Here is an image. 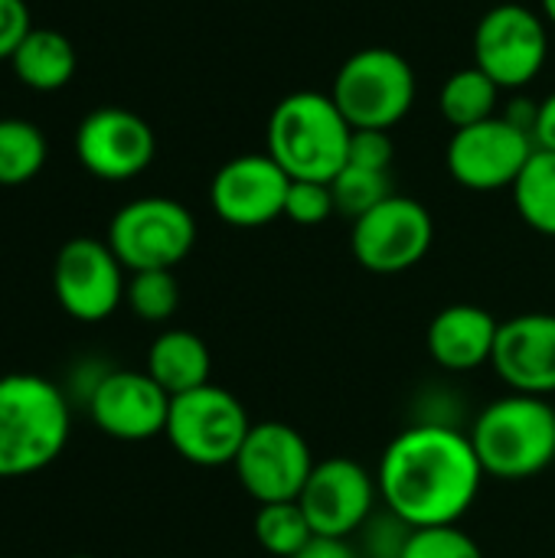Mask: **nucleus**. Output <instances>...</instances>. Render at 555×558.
I'll return each instance as SVG.
<instances>
[{"instance_id":"7c9ffc66","label":"nucleus","mask_w":555,"mask_h":558,"mask_svg":"<svg viewBox=\"0 0 555 558\" xmlns=\"http://www.w3.org/2000/svg\"><path fill=\"white\" fill-rule=\"evenodd\" d=\"M29 29V7L23 0H0V59H10Z\"/></svg>"},{"instance_id":"6e6552de","label":"nucleus","mask_w":555,"mask_h":558,"mask_svg":"<svg viewBox=\"0 0 555 558\" xmlns=\"http://www.w3.org/2000/svg\"><path fill=\"white\" fill-rule=\"evenodd\" d=\"M550 59L546 16L523 3H497L474 26V65L500 88L530 85Z\"/></svg>"},{"instance_id":"5701e85b","label":"nucleus","mask_w":555,"mask_h":558,"mask_svg":"<svg viewBox=\"0 0 555 558\" xmlns=\"http://www.w3.org/2000/svg\"><path fill=\"white\" fill-rule=\"evenodd\" d=\"M49 157V144L33 121L0 118V186L29 183Z\"/></svg>"},{"instance_id":"7ed1b4c3","label":"nucleus","mask_w":555,"mask_h":558,"mask_svg":"<svg viewBox=\"0 0 555 558\" xmlns=\"http://www.w3.org/2000/svg\"><path fill=\"white\" fill-rule=\"evenodd\" d=\"M268 154L291 180L330 183L347 167L350 121L330 92H291L268 114Z\"/></svg>"},{"instance_id":"a211bd4d","label":"nucleus","mask_w":555,"mask_h":558,"mask_svg":"<svg viewBox=\"0 0 555 558\" xmlns=\"http://www.w3.org/2000/svg\"><path fill=\"white\" fill-rule=\"evenodd\" d=\"M500 320L478 304L442 307L425 333L432 360L448 373H471L494 360Z\"/></svg>"},{"instance_id":"cd10ccee","label":"nucleus","mask_w":555,"mask_h":558,"mask_svg":"<svg viewBox=\"0 0 555 558\" xmlns=\"http://www.w3.org/2000/svg\"><path fill=\"white\" fill-rule=\"evenodd\" d=\"M337 213L334 206V193L330 183H317V180H291L288 186V199H285V219L298 222V226H321Z\"/></svg>"},{"instance_id":"ddd939ff","label":"nucleus","mask_w":555,"mask_h":558,"mask_svg":"<svg viewBox=\"0 0 555 558\" xmlns=\"http://www.w3.org/2000/svg\"><path fill=\"white\" fill-rule=\"evenodd\" d=\"M379 484L353 458H324L314 464L298 504L307 513L317 536L350 539L376 513Z\"/></svg>"},{"instance_id":"f3484780","label":"nucleus","mask_w":555,"mask_h":558,"mask_svg":"<svg viewBox=\"0 0 555 558\" xmlns=\"http://www.w3.org/2000/svg\"><path fill=\"white\" fill-rule=\"evenodd\" d=\"M491 366L523 396H555V314H517L500 320Z\"/></svg>"},{"instance_id":"9d476101","label":"nucleus","mask_w":555,"mask_h":558,"mask_svg":"<svg viewBox=\"0 0 555 558\" xmlns=\"http://www.w3.org/2000/svg\"><path fill=\"white\" fill-rule=\"evenodd\" d=\"M314 454L307 438L288 422H252V432L236 458V477L245 494L262 504L298 500L311 471Z\"/></svg>"},{"instance_id":"c85d7f7f","label":"nucleus","mask_w":555,"mask_h":558,"mask_svg":"<svg viewBox=\"0 0 555 558\" xmlns=\"http://www.w3.org/2000/svg\"><path fill=\"white\" fill-rule=\"evenodd\" d=\"M409 533L412 526L402 523L399 517H393L389 510L379 517L373 513L370 523L360 530L363 536V546H360V556L363 558H402V549L409 543Z\"/></svg>"},{"instance_id":"dca6fc26","label":"nucleus","mask_w":555,"mask_h":558,"mask_svg":"<svg viewBox=\"0 0 555 558\" xmlns=\"http://www.w3.org/2000/svg\"><path fill=\"white\" fill-rule=\"evenodd\" d=\"M92 422L118 441H147L167 432L170 396L147 369H108L88 392Z\"/></svg>"},{"instance_id":"0eeeda50","label":"nucleus","mask_w":555,"mask_h":558,"mask_svg":"<svg viewBox=\"0 0 555 558\" xmlns=\"http://www.w3.org/2000/svg\"><path fill=\"white\" fill-rule=\"evenodd\" d=\"M105 242L128 271H173L196 245V219L170 196H141L111 216Z\"/></svg>"},{"instance_id":"72a5a7b5","label":"nucleus","mask_w":555,"mask_h":558,"mask_svg":"<svg viewBox=\"0 0 555 558\" xmlns=\"http://www.w3.org/2000/svg\"><path fill=\"white\" fill-rule=\"evenodd\" d=\"M543 3V16H546V23H553L555 26V0H540Z\"/></svg>"},{"instance_id":"f257e3e1","label":"nucleus","mask_w":555,"mask_h":558,"mask_svg":"<svg viewBox=\"0 0 555 558\" xmlns=\"http://www.w3.org/2000/svg\"><path fill=\"white\" fill-rule=\"evenodd\" d=\"M484 477L468 432L432 422L399 432L376 468L383 507L412 530L458 523L474 507Z\"/></svg>"},{"instance_id":"4468645a","label":"nucleus","mask_w":555,"mask_h":558,"mask_svg":"<svg viewBox=\"0 0 555 558\" xmlns=\"http://www.w3.org/2000/svg\"><path fill=\"white\" fill-rule=\"evenodd\" d=\"M288 186L291 177L275 163L268 150L239 154L216 170L209 183V203L226 226L262 229L285 216Z\"/></svg>"},{"instance_id":"393cba45","label":"nucleus","mask_w":555,"mask_h":558,"mask_svg":"<svg viewBox=\"0 0 555 558\" xmlns=\"http://www.w3.org/2000/svg\"><path fill=\"white\" fill-rule=\"evenodd\" d=\"M330 193H334V206L337 213L360 219L370 209H376L383 199L393 196V180L386 170H366V167H353L347 163L334 180H330Z\"/></svg>"},{"instance_id":"1a4fd4ad","label":"nucleus","mask_w":555,"mask_h":558,"mask_svg":"<svg viewBox=\"0 0 555 558\" xmlns=\"http://www.w3.org/2000/svg\"><path fill=\"white\" fill-rule=\"evenodd\" d=\"M435 242L432 213L412 199L393 193L366 216L353 219L350 248L353 258L373 275H402L415 268Z\"/></svg>"},{"instance_id":"6ab92c4d","label":"nucleus","mask_w":555,"mask_h":558,"mask_svg":"<svg viewBox=\"0 0 555 558\" xmlns=\"http://www.w3.org/2000/svg\"><path fill=\"white\" fill-rule=\"evenodd\" d=\"M209 347L190 330H164L147 350V376L173 399L209 383Z\"/></svg>"},{"instance_id":"bb28decb","label":"nucleus","mask_w":555,"mask_h":558,"mask_svg":"<svg viewBox=\"0 0 555 558\" xmlns=\"http://www.w3.org/2000/svg\"><path fill=\"white\" fill-rule=\"evenodd\" d=\"M402 558H484V553L471 533H464L458 523H451V526L412 530Z\"/></svg>"},{"instance_id":"b1692460","label":"nucleus","mask_w":555,"mask_h":558,"mask_svg":"<svg viewBox=\"0 0 555 558\" xmlns=\"http://www.w3.org/2000/svg\"><path fill=\"white\" fill-rule=\"evenodd\" d=\"M255 543L278 558H294L317 533L307 520V513L301 510L298 500H285V504H262L252 523Z\"/></svg>"},{"instance_id":"f704fd0d","label":"nucleus","mask_w":555,"mask_h":558,"mask_svg":"<svg viewBox=\"0 0 555 558\" xmlns=\"http://www.w3.org/2000/svg\"><path fill=\"white\" fill-rule=\"evenodd\" d=\"M72 558H95V556H72Z\"/></svg>"},{"instance_id":"9b49d317","label":"nucleus","mask_w":555,"mask_h":558,"mask_svg":"<svg viewBox=\"0 0 555 558\" xmlns=\"http://www.w3.org/2000/svg\"><path fill=\"white\" fill-rule=\"evenodd\" d=\"M536 144L527 131L510 124L504 114H494L481 124L458 128L448 141L445 163L455 183L474 193L514 190Z\"/></svg>"},{"instance_id":"39448f33","label":"nucleus","mask_w":555,"mask_h":558,"mask_svg":"<svg viewBox=\"0 0 555 558\" xmlns=\"http://www.w3.org/2000/svg\"><path fill=\"white\" fill-rule=\"evenodd\" d=\"M350 128H396L415 101V72L389 46H366L343 59L330 88Z\"/></svg>"},{"instance_id":"2eb2a0df","label":"nucleus","mask_w":555,"mask_h":558,"mask_svg":"<svg viewBox=\"0 0 555 558\" xmlns=\"http://www.w3.org/2000/svg\"><path fill=\"white\" fill-rule=\"evenodd\" d=\"M157 141L150 124L128 108H95L82 118L75 131L79 163L108 183L131 180L144 173L154 160Z\"/></svg>"},{"instance_id":"20e7f679","label":"nucleus","mask_w":555,"mask_h":558,"mask_svg":"<svg viewBox=\"0 0 555 558\" xmlns=\"http://www.w3.org/2000/svg\"><path fill=\"white\" fill-rule=\"evenodd\" d=\"M487 477L530 481L555 461V409L550 399L510 392L494 399L468 432Z\"/></svg>"},{"instance_id":"2f4dec72","label":"nucleus","mask_w":555,"mask_h":558,"mask_svg":"<svg viewBox=\"0 0 555 558\" xmlns=\"http://www.w3.org/2000/svg\"><path fill=\"white\" fill-rule=\"evenodd\" d=\"M294 558H363L360 549L350 539H327V536H314Z\"/></svg>"},{"instance_id":"4be33fe9","label":"nucleus","mask_w":555,"mask_h":558,"mask_svg":"<svg viewBox=\"0 0 555 558\" xmlns=\"http://www.w3.org/2000/svg\"><path fill=\"white\" fill-rule=\"evenodd\" d=\"M514 206L520 219L540 232L555 239V154L553 150H533L523 173L514 183Z\"/></svg>"},{"instance_id":"c756f323","label":"nucleus","mask_w":555,"mask_h":558,"mask_svg":"<svg viewBox=\"0 0 555 558\" xmlns=\"http://www.w3.org/2000/svg\"><path fill=\"white\" fill-rule=\"evenodd\" d=\"M396 157V144L389 131L379 128H353L350 134V150H347V163L353 167H366V170H386L393 167Z\"/></svg>"},{"instance_id":"423d86ee","label":"nucleus","mask_w":555,"mask_h":558,"mask_svg":"<svg viewBox=\"0 0 555 558\" xmlns=\"http://www.w3.org/2000/svg\"><path fill=\"white\" fill-rule=\"evenodd\" d=\"M249 432L252 422L245 405L229 389L206 383L170 399L164 435L183 461L196 468H226L236 464Z\"/></svg>"},{"instance_id":"412c9836","label":"nucleus","mask_w":555,"mask_h":558,"mask_svg":"<svg viewBox=\"0 0 555 558\" xmlns=\"http://www.w3.org/2000/svg\"><path fill=\"white\" fill-rule=\"evenodd\" d=\"M497 98H500V85L491 75H484L478 65H468L445 78L438 92V111L458 131L494 118Z\"/></svg>"},{"instance_id":"f03ea898","label":"nucleus","mask_w":555,"mask_h":558,"mask_svg":"<svg viewBox=\"0 0 555 558\" xmlns=\"http://www.w3.org/2000/svg\"><path fill=\"white\" fill-rule=\"evenodd\" d=\"M72 412L65 392L36 373L0 376V477L49 468L69 445Z\"/></svg>"},{"instance_id":"473e14b6","label":"nucleus","mask_w":555,"mask_h":558,"mask_svg":"<svg viewBox=\"0 0 555 558\" xmlns=\"http://www.w3.org/2000/svg\"><path fill=\"white\" fill-rule=\"evenodd\" d=\"M533 141H536L540 150H553L555 154V92H550L546 98H540V114H536Z\"/></svg>"},{"instance_id":"a878e982","label":"nucleus","mask_w":555,"mask_h":558,"mask_svg":"<svg viewBox=\"0 0 555 558\" xmlns=\"http://www.w3.org/2000/svg\"><path fill=\"white\" fill-rule=\"evenodd\" d=\"M124 301L134 311V317L147 324H164L180 307V284L173 271H131V281L124 288Z\"/></svg>"},{"instance_id":"f8f14e48","label":"nucleus","mask_w":555,"mask_h":558,"mask_svg":"<svg viewBox=\"0 0 555 558\" xmlns=\"http://www.w3.org/2000/svg\"><path fill=\"white\" fill-rule=\"evenodd\" d=\"M124 265L111 252L108 242L79 235L69 239L52 265V291L59 307L82 320V324H98L118 311L124 301Z\"/></svg>"},{"instance_id":"aec40b11","label":"nucleus","mask_w":555,"mask_h":558,"mask_svg":"<svg viewBox=\"0 0 555 558\" xmlns=\"http://www.w3.org/2000/svg\"><path fill=\"white\" fill-rule=\"evenodd\" d=\"M13 75L33 92H56L75 75V46L65 33L33 26L10 56Z\"/></svg>"}]
</instances>
